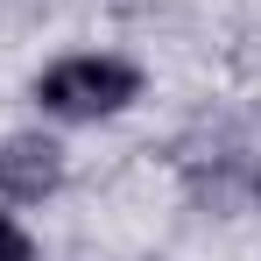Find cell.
<instances>
[{"mask_svg":"<svg viewBox=\"0 0 261 261\" xmlns=\"http://www.w3.org/2000/svg\"><path fill=\"white\" fill-rule=\"evenodd\" d=\"M57 176H64V148L49 134H14L0 148V191L7 198H49Z\"/></svg>","mask_w":261,"mask_h":261,"instance_id":"7a4b0ae2","label":"cell"},{"mask_svg":"<svg viewBox=\"0 0 261 261\" xmlns=\"http://www.w3.org/2000/svg\"><path fill=\"white\" fill-rule=\"evenodd\" d=\"M134 92H141V71L120 64V57H64V64H49L36 78V99L57 120H106Z\"/></svg>","mask_w":261,"mask_h":261,"instance_id":"6da1fadb","label":"cell"},{"mask_svg":"<svg viewBox=\"0 0 261 261\" xmlns=\"http://www.w3.org/2000/svg\"><path fill=\"white\" fill-rule=\"evenodd\" d=\"M0 261H36V240H29L7 212H0Z\"/></svg>","mask_w":261,"mask_h":261,"instance_id":"3957f363","label":"cell"}]
</instances>
